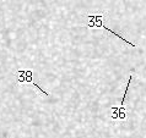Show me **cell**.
Instances as JSON below:
<instances>
[{"mask_svg":"<svg viewBox=\"0 0 146 138\" xmlns=\"http://www.w3.org/2000/svg\"><path fill=\"white\" fill-rule=\"evenodd\" d=\"M17 76H19V83H32L40 93H42V94L49 97V93L46 92L44 89H42L39 84H37L33 81V71L32 70H19Z\"/></svg>","mask_w":146,"mask_h":138,"instance_id":"cell-2","label":"cell"},{"mask_svg":"<svg viewBox=\"0 0 146 138\" xmlns=\"http://www.w3.org/2000/svg\"><path fill=\"white\" fill-rule=\"evenodd\" d=\"M103 17H104V14L102 12V14H97V15H87V18H88V27H91V28H95V27H101V28H103L104 31H108V32H111V33H113L115 35V37H118L120 40H123V42H125V43H128L129 45H131V47H134L135 48L136 45L135 44H133V43H130L129 40H125L121 35H119L118 33H115L114 31H112V30H109L108 27H106L103 25Z\"/></svg>","mask_w":146,"mask_h":138,"instance_id":"cell-1","label":"cell"},{"mask_svg":"<svg viewBox=\"0 0 146 138\" xmlns=\"http://www.w3.org/2000/svg\"><path fill=\"white\" fill-rule=\"evenodd\" d=\"M131 80H133V76L129 77V80H128V84H127V88H125V91H124V95H123V99H121V106L120 108H123L124 106V103H125V98H127V94H128V91H129V86H130V83H131Z\"/></svg>","mask_w":146,"mask_h":138,"instance_id":"cell-3","label":"cell"}]
</instances>
